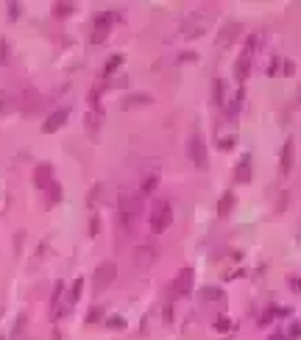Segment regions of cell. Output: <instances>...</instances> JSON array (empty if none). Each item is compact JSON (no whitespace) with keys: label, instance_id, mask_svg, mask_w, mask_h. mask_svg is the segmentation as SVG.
<instances>
[{"label":"cell","instance_id":"cell-19","mask_svg":"<svg viewBox=\"0 0 301 340\" xmlns=\"http://www.w3.org/2000/svg\"><path fill=\"white\" fill-rule=\"evenodd\" d=\"M156 184H159V179H156V176L145 179V182H142V192H145V195H148V192H154V187H156Z\"/></svg>","mask_w":301,"mask_h":340},{"label":"cell","instance_id":"cell-26","mask_svg":"<svg viewBox=\"0 0 301 340\" xmlns=\"http://www.w3.org/2000/svg\"><path fill=\"white\" fill-rule=\"evenodd\" d=\"M232 145H234V137H223V142H220V148H223V151H229Z\"/></svg>","mask_w":301,"mask_h":340},{"label":"cell","instance_id":"cell-4","mask_svg":"<svg viewBox=\"0 0 301 340\" xmlns=\"http://www.w3.org/2000/svg\"><path fill=\"white\" fill-rule=\"evenodd\" d=\"M192 279H195L192 268H181L176 273V279H173V296H187L192 290Z\"/></svg>","mask_w":301,"mask_h":340},{"label":"cell","instance_id":"cell-25","mask_svg":"<svg viewBox=\"0 0 301 340\" xmlns=\"http://www.w3.org/2000/svg\"><path fill=\"white\" fill-rule=\"evenodd\" d=\"M290 288L296 290V293H301V279L299 276H290Z\"/></svg>","mask_w":301,"mask_h":340},{"label":"cell","instance_id":"cell-17","mask_svg":"<svg viewBox=\"0 0 301 340\" xmlns=\"http://www.w3.org/2000/svg\"><path fill=\"white\" fill-rule=\"evenodd\" d=\"M81 290H84V282L78 279L76 285H73V290H70V298H67V304H76V301H78V296H81Z\"/></svg>","mask_w":301,"mask_h":340},{"label":"cell","instance_id":"cell-10","mask_svg":"<svg viewBox=\"0 0 301 340\" xmlns=\"http://www.w3.org/2000/svg\"><path fill=\"white\" fill-rule=\"evenodd\" d=\"M279 170L282 176H287L293 170V140H284L282 145V157H279Z\"/></svg>","mask_w":301,"mask_h":340},{"label":"cell","instance_id":"cell-13","mask_svg":"<svg viewBox=\"0 0 301 340\" xmlns=\"http://www.w3.org/2000/svg\"><path fill=\"white\" fill-rule=\"evenodd\" d=\"M234 204H237V198H234V192H226L223 198L218 201V215H220V218H226V215H229V212L234 209Z\"/></svg>","mask_w":301,"mask_h":340},{"label":"cell","instance_id":"cell-16","mask_svg":"<svg viewBox=\"0 0 301 340\" xmlns=\"http://www.w3.org/2000/svg\"><path fill=\"white\" fill-rule=\"evenodd\" d=\"M137 262H139V265H151V262H154V248H139V251H137Z\"/></svg>","mask_w":301,"mask_h":340},{"label":"cell","instance_id":"cell-9","mask_svg":"<svg viewBox=\"0 0 301 340\" xmlns=\"http://www.w3.org/2000/svg\"><path fill=\"white\" fill-rule=\"evenodd\" d=\"M248 73H251V53L243 51V56L237 59V64H234V78L243 84V81L248 78Z\"/></svg>","mask_w":301,"mask_h":340},{"label":"cell","instance_id":"cell-23","mask_svg":"<svg viewBox=\"0 0 301 340\" xmlns=\"http://www.w3.org/2000/svg\"><path fill=\"white\" fill-rule=\"evenodd\" d=\"M215 326H218V332H229V326H232V323H229V318H226V315H220Z\"/></svg>","mask_w":301,"mask_h":340},{"label":"cell","instance_id":"cell-29","mask_svg":"<svg viewBox=\"0 0 301 340\" xmlns=\"http://www.w3.org/2000/svg\"><path fill=\"white\" fill-rule=\"evenodd\" d=\"M299 101H301V89H299Z\"/></svg>","mask_w":301,"mask_h":340},{"label":"cell","instance_id":"cell-1","mask_svg":"<svg viewBox=\"0 0 301 340\" xmlns=\"http://www.w3.org/2000/svg\"><path fill=\"white\" fill-rule=\"evenodd\" d=\"M148 220H151V232L154 235H162L164 229L170 226V220H173V209H170V201H164L159 198L151 207V212H148Z\"/></svg>","mask_w":301,"mask_h":340},{"label":"cell","instance_id":"cell-3","mask_svg":"<svg viewBox=\"0 0 301 340\" xmlns=\"http://www.w3.org/2000/svg\"><path fill=\"white\" fill-rule=\"evenodd\" d=\"M114 276H117V265H114V262L98 265V270H95V290L101 293L104 288H109V285L114 282Z\"/></svg>","mask_w":301,"mask_h":340},{"label":"cell","instance_id":"cell-14","mask_svg":"<svg viewBox=\"0 0 301 340\" xmlns=\"http://www.w3.org/2000/svg\"><path fill=\"white\" fill-rule=\"evenodd\" d=\"M139 104H151V95L145 92H137V95H129L123 101V109H131V106H139Z\"/></svg>","mask_w":301,"mask_h":340},{"label":"cell","instance_id":"cell-7","mask_svg":"<svg viewBox=\"0 0 301 340\" xmlns=\"http://www.w3.org/2000/svg\"><path fill=\"white\" fill-rule=\"evenodd\" d=\"M70 117V109H59V112H53L51 117H48V123L42 126L45 134H53V131H59L61 126H64V120Z\"/></svg>","mask_w":301,"mask_h":340},{"label":"cell","instance_id":"cell-12","mask_svg":"<svg viewBox=\"0 0 301 340\" xmlns=\"http://www.w3.org/2000/svg\"><path fill=\"white\" fill-rule=\"evenodd\" d=\"M243 101H246V89H237V95L232 98V104L226 106V114H229V117H237V114H240V109H243Z\"/></svg>","mask_w":301,"mask_h":340},{"label":"cell","instance_id":"cell-5","mask_svg":"<svg viewBox=\"0 0 301 340\" xmlns=\"http://www.w3.org/2000/svg\"><path fill=\"white\" fill-rule=\"evenodd\" d=\"M139 215V204L134 198H123L120 201V223L123 226H134V220Z\"/></svg>","mask_w":301,"mask_h":340},{"label":"cell","instance_id":"cell-28","mask_svg":"<svg viewBox=\"0 0 301 340\" xmlns=\"http://www.w3.org/2000/svg\"><path fill=\"white\" fill-rule=\"evenodd\" d=\"M9 11H11V17H17V14H20V6H17V3H9Z\"/></svg>","mask_w":301,"mask_h":340},{"label":"cell","instance_id":"cell-11","mask_svg":"<svg viewBox=\"0 0 301 340\" xmlns=\"http://www.w3.org/2000/svg\"><path fill=\"white\" fill-rule=\"evenodd\" d=\"M114 14H106V17H98L95 20V34H92V42H104L109 36V23H112Z\"/></svg>","mask_w":301,"mask_h":340},{"label":"cell","instance_id":"cell-8","mask_svg":"<svg viewBox=\"0 0 301 340\" xmlns=\"http://www.w3.org/2000/svg\"><path fill=\"white\" fill-rule=\"evenodd\" d=\"M234 179H237V184H248L251 182V154H243L240 157L237 170H234Z\"/></svg>","mask_w":301,"mask_h":340},{"label":"cell","instance_id":"cell-24","mask_svg":"<svg viewBox=\"0 0 301 340\" xmlns=\"http://www.w3.org/2000/svg\"><path fill=\"white\" fill-rule=\"evenodd\" d=\"M6 59H9V48H6V42H0V64Z\"/></svg>","mask_w":301,"mask_h":340},{"label":"cell","instance_id":"cell-20","mask_svg":"<svg viewBox=\"0 0 301 340\" xmlns=\"http://www.w3.org/2000/svg\"><path fill=\"white\" fill-rule=\"evenodd\" d=\"M120 61H123V56H112V59H109V64H106V70H104V76H109V73H112L114 67H120Z\"/></svg>","mask_w":301,"mask_h":340},{"label":"cell","instance_id":"cell-18","mask_svg":"<svg viewBox=\"0 0 301 340\" xmlns=\"http://www.w3.org/2000/svg\"><path fill=\"white\" fill-rule=\"evenodd\" d=\"M53 11H56V17H67L70 11H73V3H56Z\"/></svg>","mask_w":301,"mask_h":340},{"label":"cell","instance_id":"cell-21","mask_svg":"<svg viewBox=\"0 0 301 340\" xmlns=\"http://www.w3.org/2000/svg\"><path fill=\"white\" fill-rule=\"evenodd\" d=\"M48 192H51V201H53V204H56V201L61 198V187H59V184H56V182H53L51 187H48Z\"/></svg>","mask_w":301,"mask_h":340},{"label":"cell","instance_id":"cell-2","mask_svg":"<svg viewBox=\"0 0 301 340\" xmlns=\"http://www.w3.org/2000/svg\"><path fill=\"white\" fill-rule=\"evenodd\" d=\"M190 159H192V165L198 170H207L209 167V157H207V145H204V137H201V131L192 134V140H190Z\"/></svg>","mask_w":301,"mask_h":340},{"label":"cell","instance_id":"cell-27","mask_svg":"<svg viewBox=\"0 0 301 340\" xmlns=\"http://www.w3.org/2000/svg\"><path fill=\"white\" fill-rule=\"evenodd\" d=\"M98 318H101V310H98V307H95L92 313H89V318H86V321H89V323H95V321H98Z\"/></svg>","mask_w":301,"mask_h":340},{"label":"cell","instance_id":"cell-22","mask_svg":"<svg viewBox=\"0 0 301 340\" xmlns=\"http://www.w3.org/2000/svg\"><path fill=\"white\" fill-rule=\"evenodd\" d=\"M109 326H112V329H123V326H126V321H123L120 315H112V318H109Z\"/></svg>","mask_w":301,"mask_h":340},{"label":"cell","instance_id":"cell-6","mask_svg":"<svg viewBox=\"0 0 301 340\" xmlns=\"http://www.w3.org/2000/svg\"><path fill=\"white\" fill-rule=\"evenodd\" d=\"M34 184L39 187V190H48L53 184V167L48 165V162H42V165H36V173H34Z\"/></svg>","mask_w":301,"mask_h":340},{"label":"cell","instance_id":"cell-15","mask_svg":"<svg viewBox=\"0 0 301 340\" xmlns=\"http://www.w3.org/2000/svg\"><path fill=\"white\" fill-rule=\"evenodd\" d=\"M212 98H215L218 106H226V101H223V81L220 78H215V84H212Z\"/></svg>","mask_w":301,"mask_h":340}]
</instances>
